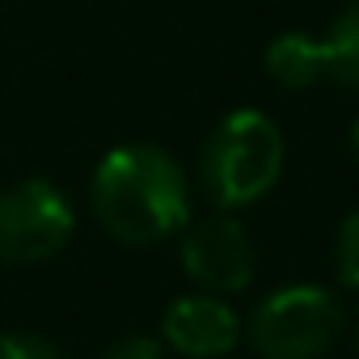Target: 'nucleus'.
<instances>
[{"instance_id":"1","label":"nucleus","mask_w":359,"mask_h":359,"mask_svg":"<svg viewBox=\"0 0 359 359\" xmlns=\"http://www.w3.org/2000/svg\"><path fill=\"white\" fill-rule=\"evenodd\" d=\"M93 216L123 245H156L191 220V182L165 148L123 144L93 169Z\"/></svg>"},{"instance_id":"2","label":"nucleus","mask_w":359,"mask_h":359,"mask_svg":"<svg viewBox=\"0 0 359 359\" xmlns=\"http://www.w3.org/2000/svg\"><path fill=\"white\" fill-rule=\"evenodd\" d=\"M203 191L220 212L262 199L283 173V131L262 110H233L203 144Z\"/></svg>"},{"instance_id":"3","label":"nucleus","mask_w":359,"mask_h":359,"mask_svg":"<svg viewBox=\"0 0 359 359\" xmlns=\"http://www.w3.org/2000/svg\"><path fill=\"white\" fill-rule=\"evenodd\" d=\"M342 334V304L334 292L300 283L258 300L250 317V342L262 359H317Z\"/></svg>"},{"instance_id":"4","label":"nucleus","mask_w":359,"mask_h":359,"mask_svg":"<svg viewBox=\"0 0 359 359\" xmlns=\"http://www.w3.org/2000/svg\"><path fill=\"white\" fill-rule=\"evenodd\" d=\"M76 229V212L68 195L43 177L0 191V262L34 266L55 258Z\"/></svg>"},{"instance_id":"5","label":"nucleus","mask_w":359,"mask_h":359,"mask_svg":"<svg viewBox=\"0 0 359 359\" xmlns=\"http://www.w3.org/2000/svg\"><path fill=\"white\" fill-rule=\"evenodd\" d=\"M182 266L199 283V292L229 296V292H245L254 283L258 254H254V241H250L245 224L237 216L220 212V216L199 220L187 233V241H182Z\"/></svg>"},{"instance_id":"6","label":"nucleus","mask_w":359,"mask_h":359,"mask_svg":"<svg viewBox=\"0 0 359 359\" xmlns=\"http://www.w3.org/2000/svg\"><path fill=\"white\" fill-rule=\"evenodd\" d=\"M161 334L177 355H187V359H220V355H229L237 346L241 321L220 296L195 292V296H177L165 309Z\"/></svg>"},{"instance_id":"7","label":"nucleus","mask_w":359,"mask_h":359,"mask_svg":"<svg viewBox=\"0 0 359 359\" xmlns=\"http://www.w3.org/2000/svg\"><path fill=\"white\" fill-rule=\"evenodd\" d=\"M262 60H266L271 81L283 89H313L317 81H325V47H321V39H313L304 30H283L266 47Z\"/></svg>"},{"instance_id":"8","label":"nucleus","mask_w":359,"mask_h":359,"mask_svg":"<svg viewBox=\"0 0 359 359\" xmlns=\"http://www.w3.org/2000/svg\"><path fill=\"white\" fill-rule=\"evenodd\" d=\"M325 47V76L342 89H359V0L334 18V26L321 34Z\"/></svg>"},{"instance_id":"9","label":"nucleus","mask_w":359,"mask_h":359,"mask_svg":"<svg viewBox=\"0 0 359 359\" xmlns=\"http://www.w3.org/2000/svg\"><path fill=\"white\" fill-rule=\"evenodd\" d=\"M334 262H338V279H342L346 287H355V292H359V208L338 224Z\"/></svg>"},{"instance_id":"10","label":"nucleus","mask_w":359,"mask_h":359,"mask_svg":"<svg viewBox=\"0 0 359 359\" xmlns=\"http://www.w3.org/2000/svg\"><path fill=\"white\" fill-rule=\"evenodd\" d=\"M0 359H68V355L43 334H5L0 338Z\"/></svg>"},{"instance_id":"11","label":"nucleus","mask_w":359,"mask_h":359,"mask_svg":"<svg viewBox=\"0 0 359 359\" xmlns=\"http://www.w3.org/2000/svg\"><path fill=\"white\" fill-rule=\"evenodd\" d=\"M97 359H161V342L148 334H127V338L110 342Z\"/></svg>"},{"instance_id":"12","label":"nucleus","mask_w":359,"mask_h":359,"mask_svg":"<svg viewBox=\"0 0 359 359\" xmlns=\"http://www.w3.org/2000/svg\"><path fill=\"white\" fill-rule=\"evenodd\" d=\"M351 144H355V152H359V118H355V127H351Z\"/></svg>"}]
</instances>
